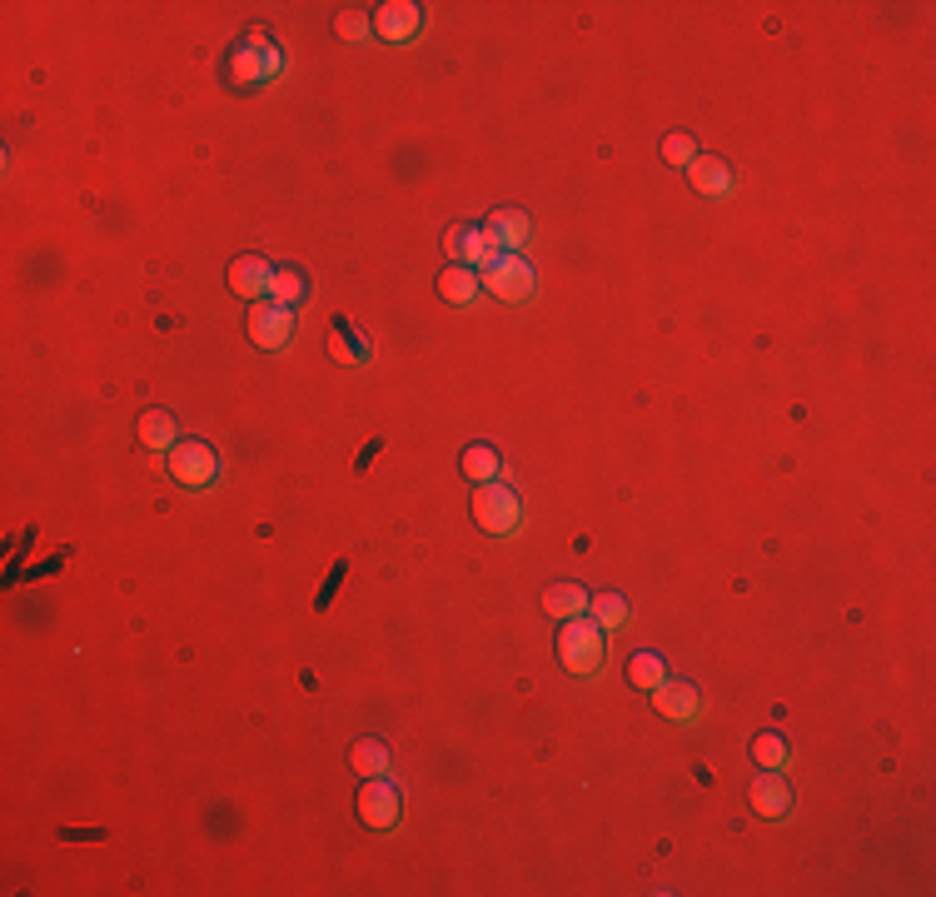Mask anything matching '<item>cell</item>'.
Returning a JSON list of instances; mask_svg holds the SVG:
<instances>
[{
    "label": "cell",
    "instance_id": "cell-21",
    "mask_svg": "<svg viewBox=\"0 0 936 897\" xmlns=\"http://www.w3.org/2000/svg\"><path fill=\"white\" fill-rule=\"evenodd\" d=\"M663 678H667V663L657 659V653H632L628 659V684L632 688H648V693H653Z\"/></svg>",
    "mask_w": 936,
    "mask_h": 897
},
{
    "label": "cell",
    "instance_id": "cell-20",
    "mask_svg": "<svg viewBox=\"0 0 936 897\" xmlns=\"http://www.w3.org/2000/svg\"><path fill=\"white\" fill-rule=\"evenodd\" d=\"M588 618L598 628H623L628 624V599L623 593H598V599H588Z\"/></svg>",
    "mask_w": 936,
    "mask_h": 897
},
{
    "label": "cell",
    "instance_id": "cell-8",
    "mask_svg": "<svg viewBox=\"0 0 936 897\" xmlns=\"http://www.w3.org/2000/svg\"><path fill=\"white\" fill-rule=\"evenodd\" d=\"M245 324H249V340H255L259 349H280V344H290L294 315H290V305H280V299H255Z\"/></svg>",
    "mask_w": 936,
    "mask_h": 897
},
{
    "label": "cell",
    "instance_id": "cell-14",
    "mask_svg": "<svg viewBox=\"0 0 936 897\" xmlns=\"http://www.w3.org/2000/svg\"><path fill=\"white\" fill-rule=\"evenodd\" d=\"M688 180H692L698 195H727V189H732V170H727L717 155H698L688 165Z\"/></svg>",
    "mask_w": 936,
    "mask_h": 897
},
{
    "label": "cell",
    "instance_id": "cell-1",
    "mask_svg": "<svg viewBox=\"0 0 936 897\" xmlns=\"http://www.w3.org/2000/svg\"><path fill=\"white\" fill-rule=\"evenodd\" d=\"M603 628L593 624L588 614H578V618H568L563 624V634H558V659H563V668L568 673H598L603 668Z\"/></svg>",
    "mask_w": 936,
    "mask_h": 897
},
{
    "label": "cell",
    "instance_id": "cell-10",
    "mask_svg": "<svg viewBox=\"0 0 936 897\" xmlns=\"http://www.w3.org/2000/svg\"><path fill=\"white\" fill-rule=\"evenodd\" d=\"M274 265L264 260V255H239V260L230 265V290L234 295H245L249 305H255V299H270L274 295Z\"/></svg>",
    "mask_w": 936,
    "mask_h": 897
},
{
    "label": "cell",
    "instance_id": "cell-17",
    "mask_svg": "<svg viewBox=\"0 0 936 897\" xmlns=\"http://www.w3.org/2000/svg\"><path fill=\"white\" fill-rule=\"evenodd\" d=\"M543 609H549V618H578L588 614V593L578 589V583H549V593H543Z\"/></svg>",
    "mask_w": 936,
    "mask_h": 897
},
{
    "label": "cell",
    "instance_id": "cell-12",
    "mask_svg": "<svg viewBox=\"0 0 936 897\" xmlns=\"http://www.w3.org/2000/svg\"><path fill=\"white\" fill-rule=\"evenodd\" d=\"M419 25H423V11L414 0H389V5L374 11V30L384 40H409V36H419Z\"/></svg>",
    "mask_w": 936,
    "mask_h": 897
},
{
    "label": "cell",
    "instance_id": "cell-4",
    "mask_svg": "<svg viewBox=\"0 0 936 897\" xmlns=\"http://www.w3.org/2000/svg\"><path fill=\"white\" fill-rule=\"evenodd\" d=\"M280 65H284V56H280V46H274L270 36H245L239 46L230 50V75L239 85H255V81H270V75H280Z\"/></svg>",
    "mask_w": 936,
    "mask_h": 897
},
{
    "label": "cell",
    "instance_id": "cell-11",
    "mask_svg": "<svg viewBox=\"0 0 936 897\" xmlns=\"http://www.w3.org/2000/svg\"><path fill=\"white\" fill-rule=\"evenodd\" d=\"M653 709L663 713V718L692 723L702 713V703H698V688H692L688 678H663V684L653 688Z\"/></svg>",
    "mask_w": 936,
    "mask_h": 897
},
{
    "label": "cell",
    "instance_id": "cell-9",
    "mask_svg": "<svg viewBox=\"0 0 936 897\" xmlns=\"http://www.w3.org/2000/svg\"><path fill=\"white\" fill-rule=\"evenodd\" d=\"M748 803L758 818H787L792 813V783L783 767H762L758 778L748 783Z\"/></svg>",
    "mask_w": 936,
    "mask_h": 897
},
{
    "label": "cell",
    "instance_id": "cell-6",
    "mask_svg": "<svg viewBox=\"0 0 936 897\" xmlns=\"http://www.w3.org/2000/svg\"><path fill=\"white\" fill-rule=\"evenodd\" d=\"M170 474H175L185 489H205L214 484V474H220V459H214L210 444H199V439H185V444L170 448Z\"/></svg>",
    "mask_w": 936,
    "mask_h": 897
},
{
    "label": "cell",
    "instance_id": "cell-25",
    "mask_svg": "<svg viewBox=\"0 0 936 897\" xmlns=\"http://www.w3.org/2000/svg\"><path fill=\"white\" fill-rule=\"evenodd\" d=\"M364 30H369V21H364L359 11H344L340 21H334V36H340V40H359Z\"/></svg>",
    "mask_w": 936,
    "mask_h": 897
},
{
    "label": "cell",
    "instance_id": "cell-5",
    "mask_svg": "<svg viewBox=\"0 0 936 897\" xmlns=\"http://www.w3.org/2000/svg\"><path fill=\"white\" fill-rule=\"evenodd\" d=\"M359 818L364 827H374V833H389V827H398V818H404V792L384 778H364L359 788Z\"/></svg>",
    "mask_w": 936,
    "mask_h": 897
},
{
    "label": "cell",
    "instance_id": "cell-3",
    "mask_svg": "<svg viewBox=\"0 0 936 897\" xmlns=\"http://www.w3.org/2000/svg\"><path fill=\"white\" fill-rule=\"evenodd\" d=\"M473 519H479L483 533L508 539V533H518V524H524V504H518L514 489H504L498 479H493V484L473 489Z\"/></svg>",
    "mask_w": 936,
    "mask_h": 897
},
{
    "label": "cell",
    "instance_id": "cell-23",
    "mask_svg": "<svg viewBox=\"0 0 936 897\" xmlns=\"http://www.w3.org/2000/svg\"><path fill=\"white\" fill-rule=\"evenodd\" d=\"M305 295H309V280L299 270H280V274H274V295L270 299H280V305H299Z\"/></svg>",
    "mask_w": 936,
    "mask_h": 897
},
{
    "label": "cell",
    "instance_id": "cell-18",
    "mask_svg": "<svg viewBox=\"0 0 936 897\" xmlns=\"http://www.w3.org/2000/svg\"><path fill=\"white\" fill-rule=\"evenodd\" d=\"M458 469H464V479H473V484H493V479H498V448L493 444H468L464 459H458Z\"/></svg>",
    "mask_w": 936,
    "mask_h": 897
},
{
    "label": "cell",
    "instance_id": "cell-7",
    "mask_svg": "<svg viewBox=\"0 0 936 897\" xmlns=\"http://www.w3.org/2000/svg\"><path fill=\"white\" fill-rule=\"evenodd\" d=\"M483 230V245H489V255H518V249L528 245V214L514 210V205H504V210H489V220L479 224Z\"/></svg>",
    "mask_w": 936,
    "mask_h": 897
},
{
    "label": "cell",
    "instance_id": "cell-24",
    "mask_svg": "<svg viewBox=\"0 0 936 897\" xmlns=\"http://www.w3.org/2000/svg\"><path fill=\"white\" fill-rule=\"evenodd\" d=\"M663 160L667 165H692V160H698V140H692V135H667L663 140Z\"/></svg>",
    "mask_w": 936,
    "mask_h": 897
},
{
    "label": "cell",
    "instance_id": "cell-22",
    "mask_svg": "<svg viewBox=\"0 0 936 897\" xmlns=\"http://www.w3.org/2000/svg\"><path fill=\"white\" fill-rule=\"evenodd\" d=\"M752 758H758V767H787L792 763V744L783 733H758L752 738Z\"/></svg>",
    "mask_w": 936,
    "mask_h": 897
},
{
    "label": "cell",
    "instance_id": "cell-19",
    "mask_svg": "<svg viewBox=\"0 0 936 897\" xmlns=\"http://www.w3.org/2000/svg\"><path fill=\"white\" fill-rule=\"evenodd\" d=\"M135 434H140L145 448H175V419L164 409H145L140 425H135Z\"/></svg>",
    "mask_w": 936,
    "mask_h": 897
},
{
    "label": "cell",
    "instance_id": "cell-16",
    "mask_svg": "<svg viewBox=\"0 0 936 897\" xmlns=\"http://www.w3.org/2000/svg\"><path fill=\"white\" fill-rule=\"evenodd\" d=\"M479 270H468V265H448L444 274H439V295L448 299V305H473L479 299Z\"/></svg>",
    "mask_w": 936,
    "mask_h": 897
},
{
    "label": "cell",
    "instance_id": "cell-13",
    "mask_svg": "<svg viewBox=\"0 0 936 897\" xmlns=\"http://www.w3.org/2000/svg\"><path fill=\"white\" fill-rule=\"evenodd\" d=\"M444 249H448V260H454V265H468V270L489 260V245H483V230H479V224H454V230L444 235Z\"/></svg>",
    "mask_w": 936,
    "mask_h": 897
},
{
    "label": "cell",
    "instance_id": "cell-15",
    "mask_svg": "<svg viewBox=\"0 0 936 897\" xmlns=\"http://www.w3.org/2000/svg\"><path fill=\"white\" fill-rule=\"evenodd\" d=\"M349 767L359 778H384L389 767H394V753H389V744H379V738H359V744L349 748Z\"/></svg>",
    "mask_w": 936,
    "mask_h": 897
},
{
    "label": "cell",
    "instance_id": "cell-2",
    "mask_svg": "<svg viewBox=\"0 0 936 897\" xmlns=\"http://www.w3.org/2000/svg\"><path fill=\"white\" fill-rule=\"evenodd\" d=\"M479 284L489 295H498L504 305H524L533 295V265L524 255H489L479 265Z\"/></svg>",
    "mask_w": 936,
    "mask_h": 897
}]
</instances>
